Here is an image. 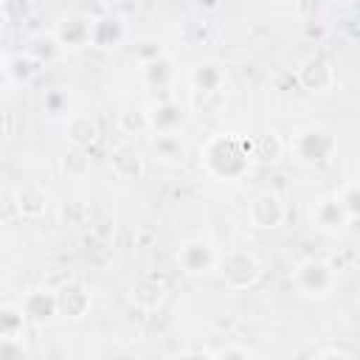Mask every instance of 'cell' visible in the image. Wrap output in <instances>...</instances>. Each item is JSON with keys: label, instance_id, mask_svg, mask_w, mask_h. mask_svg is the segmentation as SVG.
Wrapping results in <instances>:
<instances>
[{"label": "cell", "instance_id": "22", "mask_svg": "<svg viewBox=\"0 0 360 360\" xmlns=\"http://www.w3.org/2000/svg\"><path fill=\"white\" fill-rule=\"evenodd\" d=\"M118 129L124 135H143V132H152L149 129V112L141 110V107H127L121 115H118Z\"/></svg>", "mask_w": 360, "mask_h": 360}, {"label": "cell", "instance_id": "6", "mask_svg": "<svg viewBox=\"0 0 360 360\" xmlns=\"http://www.w3.org/2000/svg\"><path fill=\"white\" fill-rule=\"evenodd\" d=\"M352 217L346 214L343 202L338 194H326V197H318L312 205H309V225L326 236H338L349 228Z\"/></svg>", "mask_w": 360, "mask_h": 360}, {"label": "cell", "instance_id": "15", "mask_svg": "<svg viewBox=\"0 0 360 360\" xmlns=\"http://www.w3.org/2000/svg\"><path fill=\"white\" fill-rule=\"evenodd\" d=\"M141 79H143L146 87H152V90L169 87V84L174 82V62H172V56H169L166 51H160V53L143 59V62H141Z\"/></svg>", "mask_w": 360, "mask_h": 360}, {"label": "cell", "instance_id": "13", "mask_svg": "<svg viewBox=\"0 0 360 360\" xmlns=\"http://www.w3.org/2000/svg\"><path fill=\"white\" fill-rule=\"evenodd\" d=\"M14 205H17L20 217H25V219H39V217L48 211L51 197H48L45 186L28 180V183H20V186H17V191H14Z\"/></svg>", "mask_w": 360, "mask_h": 360}, {"label": "cell", "instance_id": "2", "mask_svg": "<svg viewBox=\"0 0 360 360\" xmlns=\"http://www.w3.org/2000/svg\"><path fill=\"white\" fill-rule=\"evenodd\" d=\"M287 149L304 166H326L338 152V135L323 124H307L292 132Z\"/></svg>", "mask_w": 360, "mask_h": 360}, {"label": "cell", "instance_id": "17", "mask_svg": "<svg viewBox=\"0 0 360 360\" xmlns=\"http://www.w3.org/2000/svg\"><path fill=\"white\" fill-rule=\"evenodd\" d=\"M250 146H253V160L256 163H264V166L278 163L281 155H284V149H287V143L281 141V135L273 132V129H267L262 135H253L250 138Z\"/></svg>", "mask_w": 360, "mask_h": 360}, {"label": "cell", "instance_id": "14", "mask_svg": "<svg viewBox=\"0 0 360 360\" xmlns=\"http://www.w3.org/2000/svg\"><path fill=\"white\" fill-rule=\"evenodd\" d=\"M65 135L70 141V146L76 149H90L98 135H101V127H98V118L93 112H73L68 115L65 121Z\"/></svg>", "mask_w": 360, "mask_h": 360}, {"label": "cell", "instance_id": "12", "mask_svg": "<svg viewBox=\"0 0 360 360\" xmlns=\"http://www.w3.org/2000/svg\"><path fill=\"white\" fill-rule=\"evenodd\" d=\"M56 295H59V315L62 318L79 321V318H84L90 312L93 298H90V290L82 281H65L56 290Z\"/></svg>", "mask_w": 360, "mask_h": 360}, {"label": "cell", "instance_id": "8", "mask_svg": "<svg viewBox=\"0 0 360 360\" xmlns=\"http://www.w3.org/2000/svg\"><path fill=\"white\" fill-rule=\"evenodd\" d=\"M53 37L62 51H82L93 45V17L87 14H65L53 25Z\"/></svg>", "mask_w": 360, "mask_h": 360}, {"label": "cell", "instance_id": "16", "mask_svg": "<svg viewBox=\"0 0 360 360\" xmlns=\"http://www.w3.org/2000/svg\"><path fill=\"white\" fill-rule=\"evenodd\" d=\"M110 163H112V172H115L121 180H138V177H143V172H146L143 155H141L132 143H121V146H115Z\"/></svg>", "mask_w": 360, "mask_h": 360}, {"label": "cell", "instance_id": "27", "mask_svg": "<svg viewBox=\"0 0 360 360\" xmlns=\"http://www.w3.org/2000/svg\"><path fill=\"white\" fill-rule=\"evenodd\" d=\"M62 169H65L68 174L82 177V174L87 172V158H84V149H76V146H73V152L62 158Z\"/></svg>", "mask_w": 360, "mask_h": 360}, {"label": "cell", "instance_id": "21", "mask_svg": "<svg viewBox=\"0 0 360 360\" xmlns=\"http://www.w3.org/2000/svg\"><path fill=\"white\" fill-rule=\"evenodd\" d=\"M152 155L163 163H180L186 158V146L180 135H155L152 138Z\"/></svg>", "mask_w": 360, "mask_h": 360}, {"label": "cell", "instance_id": "9", "mask_svg": "<svg viewBox=\"0 0 360 360\" xmlns=\"http://www.w3.org/2000/svg\"><path fill=\"white\" fill-rule=\"evenodd\" d=\"M295 79L298 84L307 90V93H326L335 87L338 82V73H335V65L326 59V56H307L298 70H295Z\"/></svg>", "mask_w": 360, "mask_h": 360}, {"label": "cell", "instance_id": "30", "mask_svg": "<svg viewBox=\"0 0 360 360\" xmlns=\"http://www.w3.org/2000/svg\"><path fill=\"white\" fill-rule=\"evenodd\" d=\"M357 307H360V298H357Z\"/></svg>", "mask_w": 360, "mask_h": 360}, {"label": "cell", "instance_id": "4", "mask_svg": "<svg viewBox=\"0 0 360 360\" xmlns=\"http://www.w3.org/2000/svg\"><path fill=\"white\" fill-rule=\"evenodd\" d=\"M290 281L307 298H326V295H332V290L338 284V273L326 259L307 256V259L295 262V267L290 273Z\"/></svg>", "mask_w": 360, "mask_h": 360}, {"label": "cell", "instance_id": "20", "mask_svg": "<svg viewBox=\"0 0 360 360\" xmlns=\"http://www.w3.org/2000/svg\"><path fill=\"white\" fill-rule=\"evenodd\" d=\"M28 318L17 304H3L0 309V340H22V329H25Z\"/></svg>", "mask_w": 360, "mask_h": 360}, {"label": "cell", "instance_id": "1", "mask_svg": "<svg viewBox=\"0 0 360 360\" xmlns=\"http://www.w3.org/2000/svg\"><path fill=\"white\" fill-rule=\"evenodd\" d=\"M253 146L242 132H217L200 149V166L219 183H236L250 172Z\"/></svg>", "mask_w": 360, "mask_h": 360}, {"label": "cell", "instance_id": "24", "mask_svg": "<svg viewBox=\"0 0 360 360\" xmlns=\"http://www.w3.org/2000/svg\"><path fill=\"white\" fill-rule=\"evenodd\" d=\"M352 219H360V180H349L335 191Z\"/></svg>", "mask_w": 360, "mask_h": 360}, {"label": "cell", "instance_id": "26", "mask_svg": "<svg viewBox=\"0 0 360 360\" xmlns=\"http://www.w3.org/2000/svg\"><path fill=\"white\" fill-rule=\"evenodd\" d=\"M42 107H45V112H51V115H62V112H68V107H70V96H68L65 90H48L45 98H42Z\"/></svg>", "mask_w": 360, "mask_h": 360}, {"label": "cell", "instance_id": "5", "mask_svg": "<svg viewBox=\"0 0 360 360\" xmlns=\"http://www.w3.org/2000/svg\"><path fill=\"white\" fill-rule=\"evenodd\" d=\"M174 262H177V267H180L186 276H205V273L217 270L219 250L214 248L211 239L191 236V239H183V242L177 245Z\"/></svg>", "mask_w": 360, "mask_h": 360}, {"label": "cell", "instance_id": "25", "mask_svg": "<svg viewBox=\"0 0 360 360\" xmlns=\"http://www.w3.org/2000/svg\"><path fill=\"white\" fill-rule=\"evenodd\" d=\"M180 37H183L188 45H202V42H208V37H211V22H205V20H186V22L180 25Z\"/></svg>", "mask_w": 360, "mask_h": 360}, {"label": "cell", "instance_id": "7", "mask_svg": "<svg viewBox=\"0 0 360 360\" xmlns=\"http://www.w3.org/2000/svg\"><path fill=\"white\" fill-rule=\"evenodd\" d=\"M284 200L276 194V191H259L256 197H250L248 208H245V217L253 228L259 231H276L281 222H284Z\"/></svg>", "mask_w": 360, "mask_h": 360}, {"label": "cell", "instance_id": "18", "mask_svg": "<svg viewBox=\"0 0 360 360\" xmlns=\"http://www.w3.org/2000/svg\"><path fill=\"white\" fill-rule=\"evenodd\" d=\"M124 22L112 14H98L93 17V45L96 48H115L124 39Z\"/></svg>", "mask_w": 360, "mask_h": 360}, {"label": "cell", "instance_id": "10", "mask_svg": "<svg viewBox=\"0 0 360 360\" xmlns=\"http://www.w3.org/2000/svg\"><path fill=\"white\" fill-rule=\"evenodd\" d=\"M146 112H149V129L155 135H177L188 118L183 104L174 98H158Z\"/></svg>", "mask_w": 360, "mask_h": 360}, {"label": "cell", "instance_id": "23", "mask_svg": "<svg viewBox=\"0 0 360 360\" xmlns=\"http://www.w3.org/2000/svg\"><path fill=\"white\" fill-rule=\"evenodd\" d=\"M132 298L138 307L143 309H155L160 301H163V287L160 284H152V281H138L132 287Z\"/></svg>", "mask_w": 360, "mask_h": 360}, {"label": "cell", "instance_id": "11", "mask_svg": "<svg viewBox=\"0 0 360 360\" xmlns=\"http://www.w3.org/2000/svg\"><path fill=\"white\" fill-rule=\"evenodd\" d=\"M28 323H48L59 315V295L51 287H34L20 298Z\"/></svg>", "mask_w": 360, "mask_h": 360}, {"label": "cell", "instance_id": "3", "mask_svg": "<svg viewBox=\"0 0 360 360\" xmlns=\"http://www.w3.org/2000/svg\"><path fill=\"white\" fill-rule=\"evenodd\" d=\"M217 273L225 281V287L231 290H250L262 281V262L253 250H242V248H231V250H219V262H217Z\"/></svg>", "mask_w": 360, "mask_h": 360}, {"label": "cell", "instance_id": "19", "mask_svg": "<svg viewBox=\"0 0 360 360\" xmlns=\"http://www.w3.org/2000/svg\"><path fill=\"white\" fill-rule=\"evenodd\" d=\"M191 84L200 93H219L225 87V70H222V65H217L211 59L197 62L191 68Z\"/></svg>", "mask_w": 360, "mask_h": 360}, {"label": "cell", "instance_id": "28", "mask_svg": "<svg viewBox=\"0 0 360 360\" xmlns=\"http://www.w3.org/2000/svg\"><path fill=\"white\" fill-rule=\"evenodd\" d=\"M214 357H248V354H253L248 346H225V349H217V352H211Z\"/></svg>", "mask_w": 360, "mask_h": 360}, {"label": "cell", "instance_id": "29", "mask_svg": "<svg viewBox=\"0 0 360 360\" xmlns=\"http://www.w3.org/2000/svg\"><path fill=\"white\" fill-rule=\"evenodd\" d=\"M101 3H107V6H115V3H121V0H101Z\"/></svg>", "mask_w": 360, "mask_h": 360}]
</instances>
